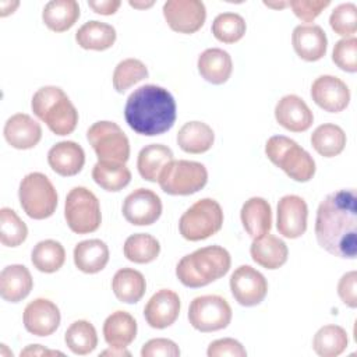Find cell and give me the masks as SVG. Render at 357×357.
Instances as JSON below:
<instances>
[{
    "mask_svg": "<svg viewBox=\"0 0 357 357\" xmlns=\"http://www.w3.org/2000/svg\"><path fill=\"white\" fill-rule=\"evenodd\" d=\"M315 237L326 252L354 259L357 255V192L354 188L328 194L317 209Z\"/></svg>",
    "mask_w": 357,
    "mask_h": 357,
    "instance_id": "cell-1",
    "label": "cell"
},
{
    "mask_svg": "<svg viewBox=\"0 0 357 357\" xmlns=\"http://www.w3.org/2000/svg\"><path fill=\"white\" fill-rule=\"evenodd\" d=\"M124 117L135 132L146 137L160 135L176 121V100L166 88L146 84L130 93Z\"/></svg>",
    "mask_w": 357,
    "mask_h": 357,
    "instance_id": "cell-2",
    "label": "cell"
},
{
    "mask_svg": "<svg viewBox=\"0 0 357 357\" xmlns=\"http://www.w3.org/2000/svg\"><path fill=\"white\" fill-rule=\"evenodd\" d=\"M230 265L231 258L226 248L208 245L184 255L176 266V276L187 287H202L223 278Z\"/></svg>",
    "mask_w": 357,
    "mask_h": 357,
    "instance_id": "cell-3",
    "label": "cell"
},
{
    "mask_svg": "<svg viewBox=\"0 0 357 357\" xmlns=\"http://www.w3.org/2000/svg\"><path fill=\"white\" fill-rule=\"evenodd\" d=\"M33 114L56 135L71 134L78 123V112L66 92L54 85L39 88L31 102Z\"/></svg>",
    "mask_w": 357,
    "mask_h": 357,
    "instance_id": "cell-4",
    "label": "cell"
},
{
    "mask_svg": "<svg viewBox=\"0 0 357 357\" xmlns=\"http://www.w3.org/2000/svg\"><path fill=\"white\" fill-rule=\"evenodd\" d=\"M265 153L275 166L294 181L307 183L315 174L317 167L312 156L289 137H271L265 144Z\"/></svg>",
    "mask_w": 357,
    "mask_h": 357,
    "instance_id": "cell-5",
    "label": "cell"
},
{
    "mask_svg": "<svg viewBox=\"0 0 357 357\" xmlns=\"http://www.w3.org/2000/svg\"><path fill=\"white\" fill-rule=\"evenodd\" d=\"M18 198L24 212L36 220L50 218L57 208L56 188L49 177L39 172H32L21 180Z\"/></svg>",
    "mask_w": 357,
    "mask_h": 357,
    "instance_id": "cell-6",
    "label": "cell"
},
{
    "mask_svg": "<svg viewBox=\"0 0 357 357\" xmlns=\"http://www.w3.org/2000/svg\"><path fill=\"white\" fill-rule=\"evenodd\" d=\"M223 225V211L218 201L202 198L192 204L180 218V234L188 241L205 240L216 234Z\"/></svg>",
    "mask_w": 357,
    "mask_h": 357,
    "instance_id": "cell-7",
    "label": "cell"
},
{
    "mask_svg": "<svg viewBox=\"0 0 357 357\" xmlns=\"http://www.w3.org/2000/svg\"><path fill=\"white\" fill-rule=\"evenodd\" d=\"M208 181L206 167L194 160H170L159 174L160 188L170 195H191L205 187Z\"/></svg>",
    "mask_w": 357,
    "mask_h": 357,
    "instance_id": "cell-8",
    "label": "cell"
},
{
    "mask_svg": "<svg viewBox=\"0 0 357 357\" xmlns=\"http://www.w3.org/2000/svg\"><path fill=\"white\" fill-rule=\"evenodd\" d=\"M64 218L70 230L77 234L98 230L102 223L99 199L86 187H74L66 197Z\"/></svg>",
    "mask_w": 357,
    "mask_h": 357,
    "instance_id": "cell-9",
    "label": "cell"
},
{
    "mask_svg": "<svg viewBox=\"0 0 357 357\" xmlns=\"http://www.w3.org/2000/svg\"><path fill=\"white\" fill-rule=\"evenodd\" d=\"M86 138L98 160L126 163L130 158V141L121 127L113 121L93 123L86 131Z\"/></svg>",
    "mask_w": 357,
    "mask_h": 357,
    "instance_id": "cell-10",
    "label": "cell"
},
{
    "mask_svg": "<svg viewBox=\"0 0 357 357\" xmlns=\"http://www.w3.org/2000/svg\"><path fill=\"white\" fill-rule=\"evenodd\" d=\"M231 307L226 298L218 294L195 297L188 308V321L199 332L225 329L231 321Z\"/></svg>",
    "mask_w": 357,
    "mask_h": 357,
    "instance_id": "cell-11",
    "label": "cell"
},
{
    "mask_svg": "<svg viewBox=\"0 0 357 357\" xmlns=\"http://www.w3.org/2000/svg\"><path fill=\"white\" fill-rule=\"evenodd\" d=\"M230 290L234 300L244 307H254L264 301L268 293L265 276L250 265H241L230 276Z\"/></svg>",
    "mask_w": 357,
    "mask_h": 357,
    "instance_id": "cell-12",
    "label": "cell"
},
{
    "mask_svg": "<svg viewBox=\"0 0 357 357\" xmlns=\"http://www.w3.org/2000/svg\"><path fill=\"white\" fill-rule=\"evenodd\" d=\"M167 25L180 33H194L205 22L206 8L199 0H167L163 4Z\"/></svg>",
    "mask_w": 357,
    "mask_h": 357,
    "instance_id": "cell-13",
    "label": "cell"
},
{
    "mask_svg": "<svg viewBox=\"0 0 357 357\" xmlns=\"http://www.w3.org/2000/svg\"><path fill=\"white\" fill-rule=\"evenodd\" d=\"M123 216L134 226H149L162 215V201L148 188H137L123 202Z\"/></svg>",
    "mask_w": 357,
    "mask_h": 357,
    "instance_id": "cell-14",
    "label": "cell"
},
{
    "mask_svg": "<svg viewBox=\"0 0 357 357\" xmlns=\"http://www.w3.org/2000/svg\"><path fill=\"white\" fill-rule=\"evenodd\" d=\"M308 206L298 195H284L278 202L276 229L286 238H298L307 230Z\"/></svg>",
    "mask_w": 357,
    "mask_h": 357,
    "instance_id": "cell-15",
    "label": "cell"
},
{
    "mask_svg": "<svg viewBox=\"0 0 357 357\" xmlns=\"http://www.w3.org/2000/svg\"><path fill=\"white\" fill-rule=\"evenodd\" d=\"M312 100L329 113H339L349 106L350 89L339 77L319 75L311 85Z\"/></svg>",
    "mask_w": 357,
    "mask_h": 357,
    "instance_id": "cell-16",
    "label": "cell"
},
{
    "mask_svg": "<svg viewBox=\"0 0 357 357\" xmlns=\"http://www.w3.org/2000/svg\"><path fill=\"white\" fill-rule=\"evenodd\" d=\"M60 310L47 298H35L28 303L22 321L25 329L35 336H49L60 325Z\"/></svg>",
    "mask_w": 357,
    "mask_h": 357,
    "instance_id": "cell-17",
    "label": "cell"
},
{
    "mask_svg": "<svg viewBox=\"0 0 357 357\" xmlns=\"http://www.w3.org/2000/svg\"><path fill=\"white\" fill-rule=\"evenodd\" d=\"M180 307L178 294L173 290L162 289L148 300L144 308V317L151 328L165 329L176 322Z\"/></svg>",
    "mask_w": 357,
    "mask_h": 357,
    "instance_id": "cell-18",
    "label": "cell"
},
{
    "mask_svg": "<svg viewBox=\"0 0 357 357\" xmlns=\"http://www.w3.org/2000/svg\"><path fill=\"white\" fill-rule=\"evenodd\" d=\"M275 119L291 132L307 131L314 123V114L308 105L297 95H284L275 106Z\"/></svg>",
    "mask_w": 357,
    "mask_h": 357,
    "instance_id": "cell-19",
    "label": "cell"
},
{
    "mask_svg": "<svg viewBox=\"0 0 357 357\" xmlns=\"http://www.w3.org/2000/svg\"><path fill=\"white\" fill-rule=\"evenodd\" d=\"M293 49L305 61L321 60L328 49L325 31L315 24H300L291 33Z\"/></svg>",
    "mask_w": 357,
    "mask_h": 357,
    "instance_id": "cell-20",
    "label": "cell"
},
{
    "mask_svg": "<svg viewBox=\"0 0 357 357\" xmlns=\"http://www.w3.org/2000/svg\"><path fill=\"white\" fill-rule=\"evenodd\" d=\"M4 138L15 149H31L42 138V127L26 113H15L4 124Z\"/></svg>",
    "mask_w": 357,
    "mask_h": 357,
    "instance_id": "cell-21",
    "label": "cell"
},
{
    "mask_svg": "<svg viewBox=\"0 0 357 357\" xmlns=\"http://www.w3.org/2000/svg\"><path fill=\"white\" fill-rule=\"evenodd\" d=\"M47 163L60 176H75L85 165V152L74 141H60L49 149Z\"/></svg>",
    "mask_w": 357,
    "mask_h": 357,
    "instance_id": "cell-22",
    "label": "cell"
},
{
    "mask_svg": "<svg viewBox=\"0 0 357 357\" xmlns=\"http://www.w3.org/2000/svg\"><path fill=\"white\" fill-rule=\"evenodd\" d=\"M250 254L252 261L262 268L278 269L286 264L289 250L282 238L271 233H265L252 240Z\"/></svg>",
    "mask_w": 357,
    "mask_h": 357,
    "instance_id": "cell-23",
    "label": "cell"
},
{
    "mask_svg": "<svg viewBox=\"0 0 357 357\" xmlns=\"http://www.w3.org/2000/svg\"><path fill=\"white\" fill-rule=\"evenodd\" d=\"M33 287L29 269L20 264L7 265L0 272V296L10 303L24 300Z\"/></svg>",
    "mask_w": 357,
    "mask_h": 357,
    "instance_id": "cell-24",
    "label": "cell"
},
{
    "mask_svg": "<svg viewBox=\"0 0 357 357\" xmlns=\"http://www.w3.org/2000/svg\"><path fill=\"white\" fill-rule=\"evenodd\" d=\"M197 66L201 77L213 85L225 84L233 71L230 54L220 47H209L204 50L198 57Z\"/></svg>",
    "mask_w": 357,
    "mask_h": 357,
    "instance_id": "cell-25",
    "label": "cell"
},
{
    "mask_svg": "<svg viewBox=\"0 0 357 357\" xmlns=\"http://www.w3.org/2000/svg\"><path fill=\"white\" fill-rule=\"evenodd\" d=\"M240 218L244 230L252 238L269 233L272 227V209L269 202L262 197L247 199L241 206Z\"/></svg>",
    "mask_w": 357,
    "mask_h": 357,
    "instance_id": "cell-26",
    "label": "cell"
},
{
    "mask_svg": "<svg viewBox=\"0 0 357 357\" xmlns=\"http://www.w3.org/2000/svg\"><path fill=\"white\" fill-rule=\"evenodd\" d=\"M135 336L137 321L127 311H114L103 322V337L112 347H127Z\"/></svg>",
    "mask_w": 357,
    "mask_h": 357,
    "instance_id": "cell-27",
    "label": "cell"
},
{
    "mask_svg": "<svg viewBox=\"0 0 357 357\" xmlns=\"http://www.w3.org/2000/svg\"><path fill=\"white\" fill-rule=\"evenodd\" d=\"M74 264L84 273H98L109 262V248L99 238L79 241L74 247Z\"/></svg>",
    "mask_w": 357,
    "mask_h": 357,
    "instance_id": "cell-28",
    "label": "cell"
},
{
    "mask_svg": "<svg viewBox=\"0 0 357 357\" xmlns=\"http://www.w3.org/2000/svg\"><path fill=\"white\" fill-rule=\"evenodd\" d=\"M215 142L213 130L204 121H188L177 132V144L187 153H204Z\"/></svg>",
    "mask_w": 357,
    "mask_h": 357,
    "instance_id": "cell-29",
    "label": "cell"
},
{
    "mask_svg": "<svg viewBox=\"0 0 357 357\" xmlns=\"http://www.w3.org/2000/svg\"><path fill=\"white\" fill-rule=\"evenodd\" d=\"M112 289L117 300L126 304L138 303L146 290L144 275L132 268L119 269L112 279Z\"/></svg>",
    "mask_w": 357,
    "mask_h": 357,
    "instance_id": "cell-30",
    "label": "cell"
},
{
    "mask_svg": "<svg viewBox=\"0 0 357 357\" xmlns=\"http://www.w3.org/2000/svg\"><path fill=\"white\" fill-rule=\"evenodd\" d=\"M170 160H173V152L169 146L163 144H149L139 151L137 167L144 180L156 183L160 172Z\"/></svg>",
    "mask_w": 357,
    "mask_h": 357,
    "instance_id": "cell-31",
    "label": "cell"
},
{
    "mask_svg": "<svg viewBox=\"0 0 357 357\" xmlns=\"http://www.w3.org/2000/svg\"><path fill=\"white\" fill-rule=\"evenodd\" d=\"M79 18V6L75 0H52L42 11L45 25L53 32L70 29Z\"/></svg>",
    "mask_w": 357,
    "mask_h": 357,
    "instance_id": "cell-32",
    "label": "cell"
},
{
    "mask_svg": "<svg viewBox=\"0 0 357 357\" xmlns=\"http://www.w3.org/2000/svg\"><path fill=\"white\" fill-rule=\"evenodd\" d=\"M116 29L102 21H88L75 33L77 43L86 50H106L116 42Z\"/></svg>",
    "mask_w": 357,
    "mask_h": 357,
    "instance_id": "cell-33",
    "label": "cell"
},
{
    "mask_svg": "<svg viewBox=\"0 0 357 357\" xmlns=\"http://www.w3.org/2000/svg\"><path fill=\"white\" fill-rule=\"evenodd\" d=\"M346 132L342 127L324 123L318 126L311 134V145L317 153L324 158H333L343 152L346 146Z\"/></svg>",
    "mask_w": 357,
    "mask_h": 357,
    "instance_id": "cell-34",
    "label": "cell"
},
{
    "mask_svg": "<svg viewBox=\"0 0 357 357\" xmlns=\"http://www.w3.org/2000/svg\"><path fill=\"white\" fill-rule=\"evenodd\" d=\"M93 181L106 191H120L131 181V172L126 163L98 160L92 169Z\"/></svg>",
    "mask_w": 357,
    "mask_h": 357,
    "instance_id": "cell-35",
    "label": "cell"
},
{
    "mask_svg": "<svg viewBox=\"0 0 357 357\" xmlns=\"http://www.w3.org/2000/svg\"><path fill=\"white\" fill-rule=\"evenodd\" d=\"M347 344V333L339 325H324L312 339V349L321 357H336L346 350Z\"/></svg>",
    "mask_w": 357,
    "mask_h": 357,
    "instance_id": "cell-36",
    "label": "cell"
},
{
    "mask_svg": "<svg viewBox=\"0 0 357 357\" xmlns=\"http://www.w3.org/2000/svg\"><path fill=\"white\" fill-rule=\"evenodd\" d=\"M31 261L38 271L43 273H53L64 265L66 250L61 243L56 240H42L33 247Z\"/></svg>",
    "mask_w": 357,
    "mask_h": 357,
    "instance_id": "cell-37",
    "label": "cell"
},
{
    "mask_svg": "<svg viewBox=\"0 0 357 357\" xmlns=\"http://www.w3.org/2000/svg\"><path fill=\"white\" fill-rule=\"evenodd\" d=\"M64 342L74 354L85 356L92 353L98 346V333L89 321L78 319L67 328Z\"/></svg>",
    "mask_w": 357,
    "mask_h": 357,
    "instance_id": "cell-38",
    "label": "cell"
},
{
    "mask_svg": "<svg viewBox=\"0 0 357 357\" xmlns=\"http://www.w3.org/2000/svg\"><path fill=\"white\" fill-rule=\"evenodd\" d=\"M124 257L135 264H148L158 258L160 252L159 241L148 233H135L127 237L123 245Z\"/></svg>",
    "mask_w": 357,
    "mask_h": 357,
    "instance_id": "cell-39",
    "label": "cell"
},
{
    "mask_svg": "<svg viewBox=\"0 0 357 357\" xmlns=\"http://www.w3.org/2000/svg\"><path fill=\"white\" fill-rule=\"evenodd\" d=\"M28 227L11 208L0 209V241L6 247H18L26 240Z\"/></svg>",
    "mask_w": 357,
    "mask_h": 357,
    "instance_id": "cell-40",
    "label": "cell"
},
{
    "mask_svg": "<svg viewBox=\"0 0 357 357\" xmlns=\"http://www.w3.org/2000/svg\"><path fill=\"white\" fill-rule=\"evenodd\" d=\"M245 29V21L237 13H222L212 22L213 36L223 43L238 42L244 36Z\"/></svg>",
    "mask_w": 357,
    "mask_h": 357,
    "instance_id": "cell-41",
    "label": "cell"
},
{
    "mask_svg": "<svg viewBox=\"0 0 357 357\" xmlns=\"http://www.w3.org/2000/svg\"><path fill=\"white\" fill-rule=\"evenodd\" d=\"M148 68L141 60L132 57L124 59L113 71V86L119 93H123L134 84L148 78Z\"/></svg>",
    "mask_w": 357,
    "mask_h": 357,
    "instance_id": "cell-42",
    "label": "cell"
},
{
    "mask_svg": "<svg viewBox=\"0 0 357 357\" xmlns=\"http://www.w3.org/2000/svg\"><path fill=\"white\" fill-rule=\"evenodd\" d=\"M329 25L335 33L343 38H351L357 32V6L354 3H342L333 8L329 17Z\"/></svg>",
    "mask_w": 357,
    "mask_h": 357,
    "instance_id": "cell-43",
    "label": "cell"
},
{
    "mask_svg": "<svg viewBox=\"0 0 357 357\" xmlns=\"http://www.w3.org/2000/svg\"><path fill=\"white\" fill-rule=\"evenodd\" d=\"M333 63L346 73L357 71V38H343L335 43L332 52Z\"/></svg>",
    "mask_w": 357,
    "mask_h": 357,
    "instance_id": "cell-44",
    "label": "cell"
},
{
    "mask_svg": "<svg viewBox=\"0 0 357 357\" xmlns=\"http://www.w3.org/2000/svg\"><path fill=\"white\" fill-rule=\"evenodd\" d=\"M329 4H331L329 0H291V1H289V6L291 7L294 15L304 22H312Z\"/></svg>",
    "mask_w": 357,
    "mask_h": 357,
    "instance_id": "cell-45",
    "label": "cell"
},
{
    "mask_svg": "<svg viewBox=\"0 0 357 357\" xmlns=\"http://www.w3.org/2000/svg\"><path fill=\"white\" fill-rule=\"evenodd\" d=\"M141 356L142 357H178L180 349L170 339L156 337V339L148 340L142 346Z\"/></svg>",
    "mask_w": 357,
    "mask_h": 357,
    "instance_id": "cell-46",
    "label": "cell"
},
{
    "mask_svg": "<svg viewBox=\"0 0 357 357\" xmlns=\"http://www.w3.org/2000/svg\"><path fill=\"white\" fill-rule=\"evenodd\" d=\"M206 354L208 357H245L247 351L238 340L231 337H223L211 342Z\"/></svg>",
    "mask_w": 357,
    "mask_h": 357,
    "instance_id": "cell-47",
    "label": "cell"
},
{
    "mask_svg": "<svg viewBox=\"0 0 357 357\" xmlns=\"http://www.w3.org/2000/svg\"><path fill=\"white\" fill-rule=\"evenodd\" d=\"M357 272L350 271L344 273L337 283V294L343 304H346L350 308L357 307Z\"/></svg>",
    "mask_w": 357,
    "mask_h": 357,
    "instance_id": "cell-48",
    "label": "cell"
},
{
    "mask_svg": "<svg viewBox=\"0 0 357 357\" xmlns=\"http://www.w3.org/2000/svg\"><path fill=\"white\" fill-rule=\"evenodd\" d=\"M88 6L98 14L112 15L121 6L120 0H89Z\"/></svg>",
    "mask_w": 357,
    "mask_h": 357,
    "instance_id": "cell-49",
    "label": "cell"
},
{
    "mask_svg": "<svg viewBox=\"0 0 357 357\" xmlns=\"http://www.w3.org/2000/svg\"><path fill=\"white\" fill-rule=\"evenodd\" d=\"M22 356H63V353L57 350L45 349L40 344H29L21 351V357Z\"/></svg>",
    "mask_w": 357,
    "mask_h": 357,
    "instance_id": "cell-50",
    "label": "cell"
},
{
    "mask_svg": "<svg viewBox=\"0 0 357 357\" xmlns=\"http://www.w3.org/2000/svg\"><path fill=\"white\" fill-rule=\"evenodd\" d=\"M18 6H20V1H17V0H1L0 1V15L7 17L8 14H13Z\"/></svg>",
    "mask_w": 357,
    "mask_h": 357,
    "instance_id": "cell-51",
    "label": "cell"
},
{
    "mask_svg": "<svg viewBox=\"0 0 357 357\" xmlns=\"http://www.w3.org/2000/svg\"><path fill=\"white\" fill-rule=\"evenodd\" d=\"M100 356H110V357H123V356H126V357H130L131 353L128 350H126V347H112L110 346L109 349L103 350L100 353Z\"/></svg>",
    "mask_w": 357,
    "mask_h": 357,
    "instance_id": "cell-52",
    "label": "cell"
},
{
    "mask_svg": "<svg viewBox=\"0 0 357 357\" xmlns=\"http://www.w3.org/2000/svg\"><path fill=\"white\" fill-rule=\"evenodd\" d=\"M128 4H130L131 7H134V8L142 10V8H149V7H152V6L155 4V1H153V0H148V1H132V0H130Z\"/></svg>",
    "mask_w": 357,
    "mask_h": 357,
    "instance_id": "cell-53",
    "label": "cell"
},
{
    "mask_svg": "<svg viewBox=\"0 0 357 357\" xmlns=\"http://www.w3.org/2000/svg\"><path fill=\"white\" fill-rule=\"evenodd\" d=\"M264 4L266 7H271V8H284L289 6V1H264Z\"/></svg>",
    "mask_w": 357,
    "mask_h": 357,
    "instance_id": "cell-54",
    "label": "cell"
}]
</instances>
